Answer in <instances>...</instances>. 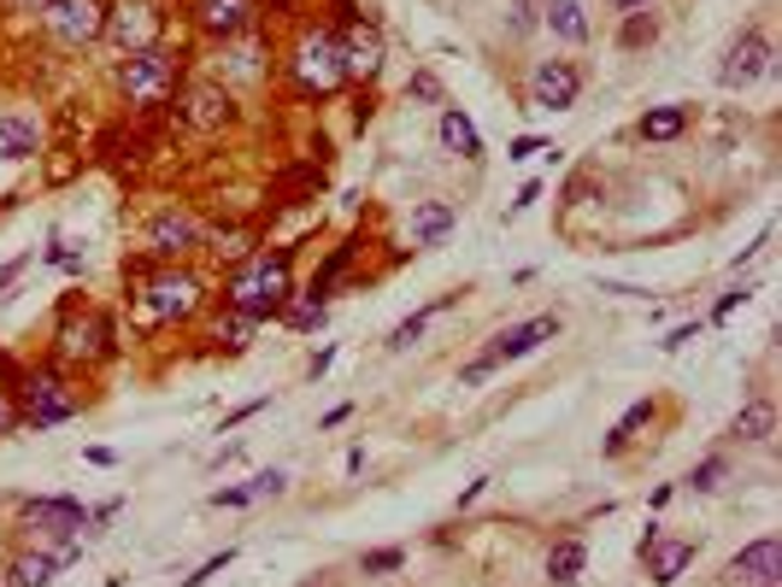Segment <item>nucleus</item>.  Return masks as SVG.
I'll return each instance as SVG.
<instances>
[{
  "label": "nucleus",
  "mask_w": 782,
  "mask_h": 587,
  "mask_svg": "<svg viewBox=\"0 0 782 587\" xmlns=\"http://www.w3.org/2000/svg\"><path fill=\"white\" fill-rule=\"evenodd\" d=\"M241 318H277L283 300H288V253H271V259H259L254 270H241V277L230 282V294H224Z\"/></svg>",
  "instance_id": "obj_1"
},
{
  "label": "nucleus",
  "mask_w": 782,
  "mask_h": 587,
  "mask_svg": "<svg viewBox=\"0 0 782 587\" xmlns=\"http://www.w3.org/2000/svg\"><path fill=\"white\" fill-rule=\"evenodd\" d=\"M118 89L136 100V107H165V100L177 94V66L165 59L159 48H148V53H130L118 66Z\"/></svg>",
  "instance_id": "obj_2"
},
{
  "label": "nucleus",
  "mask_w": 782,
  "mask_h": 587,
  "mask_svg": "<svg viewBox=\"0 0 782 587\" xmlns=\"http://www.w3.org/2000/svg\"><path fill=\"white\" fill-rule=\"evenodd\" d=\"M295 77H300V89H306V94H336L341 82H347V66H341L336 36H324V30L306 36V41H300V53H295Z\"/></svg>",
  "instance_id": "obj_3"
},
{
  "label": "nucleus",
  "mask_w": 782,
  "mask_h": 587,
  "mask_svg": "<svg viewBox=\"0 0 782 587\" xmlns=\"http://www.w3.org/2000/svg\"><path fill=\"white\" fill-rule=\"evenodd\" d=\"M141 306H148V318H154V324L195 318V306H200V282L189 277V270H159V277L148 282V294H141Z\"/></svg>",
  "instance_id": "obj_4"
},
{
  "label": "nucleus",
  "mask_w": 782,
  "mask_h": 587,
  "mask_svg": "<svg viewBox=\"0 0 782 587\" xmlns=\"http://www.w3.org/2000/svg\"><path fill=\"white\" fill-rule=\"evenodd\" d=\"M100 36H112L123 53H148L154 41H159L154 0H118V7H107V30H100Z\"/></svg>",
  "instance_id": "obj_5"
},
{
  "label": "nucleus",
  "mask_w": 782,
  "mask_h": 587,
  "mask_svg": "<svg viewBox=\"0 0 782 587\" xmlns=\"http://www.w3.org/2000/svg\"><path fill=\"white\" fill-rule=\"evenodd\" d=\"M576 94H583V71L565 66V59H542L529 77V107L535 112H571Z\"/></svg>",
  "instance_id": "obj_6"
},
{
  "label": "nucleus",
  "mask_w": 782,
  "mask_h": 587,
  "mask_svg": "<svg viewBox=\"0 0 782 587\" xmlns=\"http://www.w3.org/2000/svg\"><path fill=\"white\" fill-rule=\"evenodd\" d=\"M765 71H771V41L759 36V30H741L730 41L724 66H717V82H724V89H753Z\"/></svg>",
  "instance_id": "obj_7"
},
{
  "label": "nucleus",
  "mask_w": 782,
  "mask_h": 587,
  "mask_svg": "<svg viewBox=\"0 0 782 587\" xmlns=\"http://www.w3.org/2000/svg\"><path fill=\"white\" fill-rule=\"evenodd\" d=\"M24 417L36 429H53V424H66V417H77V394L59 382V376H30L24 382Z\"/></svg>",
  "instance_id": "obj_8"
},
{
  "label": "nucleus",
  "mask_w": 782,
  "mask_h": 587,
  "mask_svg": "<svg viewBox=\"0 0 782 587\" xmlns=\"http://www.w3.org/2000/svg\"><path fill=\"white\" fill-rule=\"evenodd\" d=\"M48 18H53V36L66 41V48H89V41L107 30V7H100V0H53Z\"/></svg>",
  "instance_id": "obj_9"
},
{
  "label": "nucleus",
  "mask_w": 782,
  "mask_h": 587,
  "mask_svg": "<svg viewBox=\"0 0 782 587\" xmlns=\"http://www.w3.org/2000/svg\"><path fill=\"white\" fill-rule=\"evenodd\" d=\"M553 335H560V318H553V311H542V318H529V324H512L501 341H494L483 359H494V365H506V359H524V352H535L542 341H553Z\"/></svg>",
  "instance_id": "obj_10"
},
{
  "label": "nucleus",
  "mask_w": 782,
  "mask_h": 587,
  "mask_svg": "<svg viewBox=\"0 0 782 587\" xmlns=\"http://www.w3.org/2000/svg\"><path fill=\"white\" fill-rule=\"evenodd\" d=\"M730 576L735 581H753V587H765V581H782V547L771 535H759V540H748L735 558H730Z\"/></svg>",
  "instance_id": "obj_11"
},
{
  "label": "nucleus",
  "mask_w": 782,
  "mask_h": 587,
  "mask_svg": "<svg viewBox=\"0 0 782 587\" xmlns=\"http://www.w3.org/2000/svg\"><path fill=\"white\" fill-rule=\"evenodd\" d=\"M336 48H341L347 77H377L383 71V36L370 24H347V36L336 41Z\"/></svg>",
  "instance_id": "obj_12"
},
{
  "label": "nucleus",
  "mask_w": 782,
  "mask_h": 587,
  "mask_svg": "<svg viewBox=\"0 0 782 587\" xmlns=\"http://www.w3.org/2000/svg\"><path fill=\"white\" fill-rule=\"evenodd\" d=\"M24 523H30V529H48V535H82L89 511H82L77 499H30Z\"/></svg>",
  "instance_id": "obj_13"
},
{
  "label": "nucleus",
  "mask_w": 782,
  "mask_h": 587,
  "mask_svg": "<svg viewBox=\"0 0 782 587\" xmlns=\"http://www.w3.org/2000/svg\"><path fill=\"white\" fill-rule=\"evenodd\" d=\"M182 118H189L195 130H224V123H230V94H224L218 82H195V89L182 94Z\"/></svg>",
  "instance_id": "obj_14"
},
{
  "label": "nucleus",
  "mask_w": 782,
  "mask_h": 587,
  "mask_svg": "<svg viewBox=\"0 0 782 587\" xmlns=\"http://www.w3.org/2000/svg\"><path fill=\"white\" fill-rule=\"evenodd\" d=\"M148 241H154V253H159V259H177V253H189V247H200V229H195V218L165 212V218L148 223Z\"/></svg>",
  "instance_id": "obj_15"
},
{
  "label": "nucleus",
  "mask_w": 782,
  "mask_h": 587,
  "mask_svg": "<svg viewBox=\"0 0 782 587\" xmlns=\"http://www.w3.org/2000/svg\"><path fill=\"white\" fill-rule=\"evenodd\" d=\"M642 553H647V576H653L659 587H671V581L694 564V540H659V535H653Z\"/></svg>",
  "instance_id": "obj_16"
},
{
  "label": "nucleus",
  "mask_w": 782,
  "mask_h": 587,
  "mask_svg": "<svg viewBox=\"0 0 782 587\" xmlns=\"http://www.w3.org/2000/svg\"><path fill=\"white\" fill-rule=\"evenodd\" d=\"M247 18H254L247 0H200V30H212V36H241Z\"/></svg>",
  "instance_id": "obj_17"
},
{
  "label": "nucleus",
  "mask_w": 782,
  "mask_h": 587,
  "mask_svg": "<svg viewBox=\"0 0 782 587\" xmlns=\"http://www.w3.org/2000/svg\"><path fill=\"white\" fill-rule=\"evenodd\" d=\"M0 159H7V165L36 159V123L30 118H18V112L0 118Z\"/></svg>",
  "instance_id": "obj_18"
},
{
  "label": "nucleus",
  "mask_w": 782,
  "mask_h": 587,
  "mask_svg": "<svg viewBox=\"0 0 782 587\" xmlns=\"http://www.w3.org/2000/svg\"><path fill=\"white\" fill-rule=\"evenodd\" d=\"M542 18H547V30L553 36H565V41H588V18H583V0H542Z\"/></svg>",
  "instance_id": "obj_19"
},
{
  "label": "nucleus",
  "mask_w": 782,
  "mask_h": 587,
  "mask_svg": "<svg viewBox=\"0 0 782 587\" xmlns=\"http://www.w3.org/2000/svg\"><path fill=\"white\" fill-rule=\"evenodd\" d=\"M442 147L447 153H459V159H477L483 153V141H477V123H471L465 112H442Z\"/></svg>",
  "instance_id": "obj_20"
},
{
  "label": "nucleus",
  "mask_w": 782,
  "mask_h": 587,
  "mask_svg": "<svg viewBox=\"0 0 782 587\" xmlns=\"http://www.w3.org/2000/svg\"><path fill=\"white\" fill-rule=\"evenodd\" d=\"M453 229V206L447 200H424L418 212H412V241H424V247H436L442 236Z\"/></svg>",
  "instance_id": "obj_21"
},
{
  "label": "nucleus",
  "mask_w": 782,
  "mask_h": 587,
  "mask_svg": "<svg viewBox=\"0 0 782 587\" xmlns=\"http://www.w3.org/2000/svg\"><path fill=\"white\" fill-rule=\"evenodd\" d=\"M735 435H741V440H771V435H776V406H771V400L741 406V411H735Z\"/></svg>",
  "instance_id": "obj_22"
},
{
  "label": "nucleus",
  "mask_w": 782,
  "mask_h": 587,
  "mask_svg": "<svg viewBox=\"0 0 782 587\" xmlns=\"http://www.w3.org/2000/svg\"><path fill=\"white\" fill-rule=\"evenodd\" d=\"M583 564H588V547H583V540H560V547L547 553V576H553V581H576V576H583Z\"/></svg>",
  "instance_id": "obj_23"
},
{
  "label": "nucleus",
  "mask_w": 782,
  "mask_h": 587,
  "mask_svg": "<svg viewBox=\"0 0 782 587\" xmlns=\"http://www.w3.org/2000/svg\"><path fill=\"white\" fill-rule=\"evenodd\" d=\"M683 130H689V107H659V112L642 118V136L647 141H676Z\"/></svg>",
  "instance_id": "obj_24"
},
{
  "label": "nucleus",
  "mask_w": 782,
  "mask_h": 587,
  "mask_svg": "<svg viewBox=\"0 0 782 587\" xmlns=\"http://www.w3.org/2000/svg\"><path fill=\"white\" fill-rule=\"evenodd\" d=\"M59 570V558L53 553H30V558H18L12 564V587H48Z\"/></svg>",
  "instance_id": "obj_25"
},
{
  "label": "nucleus",
  "mask_w": 782,
  "mask_h": 587,
  "mask_svg": "<svg viewBox=\"0 0 782 587\" xmlns=\"http://www.w3.org/2000/svg\"><path fill=\"white\" fill-rule=\"evenodd\" d=\"M647 424H653V406H647V400H642V406H630V411H624V424H617V429L606 435V458L624 452L630 440H635V429H647Z\"/></svg>",
  "instance_id": "obj_26"
},
{
  "label": "nucleus",
  "mask_w": 782,
  "mask_h": 587,
  "mask_svg": "<svg viewBox=\"0 0 782 587\" xmlns=\"http://www.w3.org/2000/svg\"><path fill=\"white\" fill-rule=\"evenodd\" d=\"M447 306H453V294H442V300L429 306V311H412V318H406V324H400L395 335H388V347H412V341H418V335H424V324L436 318V311H447Z\"/></svg>",
  "instance_id": "obj_27"
},
{
  "label": "nucleus",
  "mask_w": 782,
  "mask_h": 587,
  "mask_svg": "<svg viewBox=\"0 0 782 587\" xmlns=\"http://www.w3.org/2000/svg\"><path fill=\"white\" fill-rule=\"evenodd\" d=\"M653 36H659L653 18H647V12H630V18H624V36H617V41H624V48H647Z\"/></svg>",
  "instance_id": "obj_28"
},
{
  "label": "nucleus",
  "mask_w": 782,
  "mask_h": 587,
  "mask_svg": "<svg viewBox=\"0 0 782 587\" xmlns=\"http://www.w3.org/2000/svg\"><path fill=\"white\" fill-rule=\"evenodd\" d=\"M406 553L400 547H383V553H365V576H388V570H400Z\"/></svg>",
  "instance_id": "obj_29"
},
{
  "label": "nucleus",
  "mask_w": 782,
  "mask_h": 587,
  "mask_svg": "<svg viewBox=\"0 0 782 587\" xmlns=\"http://www.w3.org/2000/svg\"><path fill=\"white\" fill-rule=\"evenodd\" d=\"M288 324H295V329H313V324H324V300H318V294H306V300H300L295 311H288Z\"/></svg>",
  "instance_id": "obj_30"
},
{
  "label": "nucleus",
  "mask_w": 782,
  "mask_h": 587,
  "mask_svg": "<svg viewBox=\"0 0 782 587\" xmlns=\"http://www.w3.org/2000/svg\"><path fill=\"white\" fill-rule=\"evenodd\" d=\"M724 470H730V465H724V458H706V465H694V476H689V481H694V488H700V494H712V488H717V481H724Z\"/></svg>",
  "instance_id": "obj_31"
},
{
  "label": "nucleus",
  "mask_w": 782,
  "mask_h": 587,
  "mask_svg": "<svg viewBox=\"0 0 782 587\" xmlns=\"http://www.w3.org/2000/svg\"><path fill=\"white\" fill-rule=\"evenodd\" d=\"M230 558H236V553H218V558H206V564H200V570H195L189 581H182V587H206V581H212V576H224V564H230Z\"/></svg>",
  "instance_id": "obj_32"
},
{
  "label": "nucleus",
  "mask_w": 782,
  "mask_h": 587,
  "mask_svg": "<svg viewBox=\"0 0 782 587\" xmlns=\"http://www.w3.org/2000/svg\"><path fill=\"white\" fill-rule=\"evenodd\" d=\"M247 494H254V499H259V494H283V476H277V470H265V476L247 481Z\"/></svg>",
  "instance_id": "obj_33"
},
{
  "label": "nucleus",
  "mask_w": 782,
  "mask_h": 587,
  "mask_svg": "<svg viewBox=\"0 0 782 587\" xmlns=\"http://www.w3.org/2000/svg\"><path fill=\"white\" fill-rule=\"evenodd\" d=\"M488 370H494V359H471V365L459 370V382H465V388H477V382H483Z\"/></svg>",
  "instance_id": "obj_34"
},
{
  "label": "nucleus",
  "mask_w": 782,
  "mask_h": 587,
  "mask_svg": "<svg viewBox=\"0 0 782 587\" xmlns=\"http://www.w3.org/2000/svg\"><path fill=\"white\" fill-rule=\"evenodd\" d=\"M535 7H542V0H518V12H512V30H518V36L535 24Z\"/></svg>",
  "instance_id": "obj_35"
},
{
  "label": "nucleus",
  "mask_w": 782,
  "mask_h": 587,
  "mask_svg": "<svg viewBox=\"0 0 782 587\" xmlns=\"http://www.w3.org/2000/svg\"><path fill=\"white\" fill-rule=\"evenodd\" d=\"M412 94H418V100H436V94H442V82L424 71V77H412Z\"/></svg>",
  "instance_id": "obj_36"
},
{
  "label": "nucleus",
  "mask_w": 782,
  "mask_h": 587,
  "mask_svg": "<svg viewBox=\"0 0 782 587\" xmlns=\"http://www.w3.org/2000/svg\"><path fill=\"white\" fill-rule=\"evenodd\" d=\"M535 153H547V147L535 141V136H518V141H512V159H535Z\"/></svg>",
  "instance_id": "obj_37"
},
{
  "label": "nucleus",
  "mask_w": 782,
  "mask_h": 587,
  "mask_svg": "<svg viewBox=\"0 0 782 587\" xmlns=\"http://www.w3.org/2000/svg\"><path fill=\"white\" fill-rule=\"evenodd\" d=\"M689 341H700V324H683V329H676L665 347H689Z\"/></svg>",
  "instance_id": "obj_38"
},
{
  "label": "nucleus",
  "mask_w": 782,
  "mask_h": 587,
  "mask_svg": "<svg viewBox=\"0 0 782 587\" xmlns=\"http://www.w3.org/2000/svg\"><path fill=\"white\" fill-rule=\"evenodd\" d=\"M741 300H748V288H735V294H724V300H717V318H730V311H735Z\"/></svg>",
  "instance_id": "obj_39"
},
{
  "label": "nucleus",
  "mask_w": 782,
  "mask_h": 587,
  "mask_svg": "<svg viewBox=\"0 0 782 587\" xmlns=\"http://www.w3.org/2000/svg\"><path fill=\"white\" fill-rule=\"evenodd\" d=\"M247 499H254L247 488H224V494H218V506H247Z\"/></svg>",
  "instance_id": "obj_40"
},
{
  "label": "nucleus",
  "mask_w": 782,
  "mask_h": 587,
  "mask_svg": "<svg viewBox=\"0 0 782 587\" xmlns=\"http://www.w3.org/2000/svg\"><path fill=\"white\" fill-rule=\"evenodd\" d=\"M53 0H12V12H48Z\"/></svg>",
  "instance_id": "obj_41"
},
{
  "label": "nucleus",
  "mask_w": 782,
  "mask_h": 587,
  "mask_svg": "<svg viewBox=\"0 0 782 587\" xmlns=\"http://www.w3.org/2000/svg\"><path fill=\"white\" fill-rule=\"evenodd\" d=\"M12 424H18V417H12V406H7V400H0V435H7Z\"/></svg>",
  "instance_id": "obj_42"
},
{
  "label": "nucleus",
  "mask_w": 782,
  "mask_h": 587,
  "mask_svg": "<svg viewBox=\"0 0 782 587\" xmlns=\"http://www.w3.org/2000/svg\"><path fill=\"white\" fill-rule=\"evenodd\" d=\"M18 270H24V259H18V265H7V270H0V288H7V282L18 277Z\"/></svg>",
  "instance_id": "obj_43"
},
{
  "label": "nucleus",
  "mask_w": 782,
  "mask_h": 587,
  "mask_svg": "<svg viewBox=\"0 0 782 587\" xmlns=\"http://www.w3.org/2000/svg\"><path fill=\"white\" fill-rule=\"evenodd\" d=\"M612 7H647V0H612Z\"/></svg>",
  "instance_id": "obj_44"
}]
</instances>
